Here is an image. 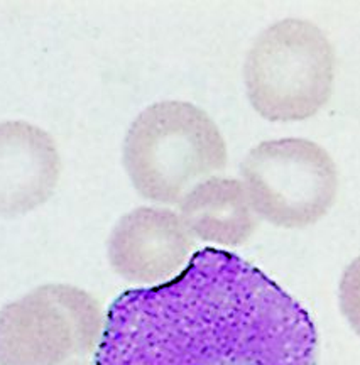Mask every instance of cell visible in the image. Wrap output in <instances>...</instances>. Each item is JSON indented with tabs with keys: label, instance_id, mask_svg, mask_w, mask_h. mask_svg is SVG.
Wrapping results in <instances>:
<instances>
[{
	"label": "cell",
	"instance_id": "obj_7",
	"mask_svg": "<svg viewBox=\"0 0 360 365\" xmlns=\"http://www.w3.org/2000/svg\"><path fill=\"white\" fill-rule=\"evenodd\" d=\"M178 213L193 239L222 247H240L256 234L259 217L242 181L212 176L198 182L178 203Z\"/></svg>",
	"mask_w": 360,
	"mask_h": 365
},
{
	"label": "cell",
	"instance_id": "obj_8",
	"mask_svg": "<svg viewBox=\"0 0 360 365\" xmlns=\"http://www.w3.org/2000/svg\"><path fill=\"white\" fill-rule=\"evenodd\" d=\"M339 304L350 328L360 336V255L355 257L341 274Z\"/></svg>",
	"mask_w": 360,
	"mask_h": 365
},
{
	"label": "cell",
	"instance_id": "obj_2",
	"mask_svg": "<svg viewBox=\"0 0 360 365\" xmlns=\"http://www.w3.org/2000/svg\"><path fill=\"white\" fill-rule=\"evenodd\" d=\"M334 44L312 21L288 17L254 39L244 61V85L254 112L291 124L317 115L334 95Z\"/></svg>",
	"mask_w": 360,
	"mask_h": 365
},
{
	"label": "cell",
	"instance_id": "obj_9",
	"mask_svg": "<svg viewBox=\"0 0 360 365\" xmlns=\"http://www.w3.org/2000/svg\"><path fill=\"white\" fill-rule=\"evenodd\" d=\"M66 365H92V364H90L86 359H76V360H71V362H68Z\"/></svg>",
	"mask_w": 360,
	"mask_h": 365
},
{
	"label": "cell",
	"instance_id": "obj_5",
	"mask_svg": "<svg viewBox=\"0 0 360 365\" xmlns=\"http://www.w3.org/2000/svg\"><path fill=\"white\" fill-rule=\"evenodd\" d=\"M195 252V239L180 213L138 207L118 218L107 242L112 271L134 284H161L180 276Z\"/></svg>",
	"mask_w": 360,
	"mask_h": 365
},
{
	"label": "cell",
	"instance_id": "obj_3",
	"mask_svg": "<svg viewBox=\"0 0 360 365\" xmlns=\"http://www.w3.org/2000/svg\"><path fill=\"white\" fill-rule=\"evenodd\" d=\"M242 185L259 220L288 230L312 227L330 212L339 195V170L314 140H262L240 164Z\"/></svg>",
	"mask_w": 360,
	"mask_h": 365
},
{
	"label": "cell",
	"instance_id": "obj_4",
	"mask_svg": "<svg viewBox=\"0 0 360 365\" xmlns=\"http://www.w3.org/2000/svg\"><path fill=\"white\" fill-rule=\"evenodd\" d=\"M105 325L92 293L49 282L0 312V365H66L95 352Z\"/></svg>",
	"mask_w": 360,
	"mask_h": 365
},
{
	"label": "cell",
	"instance_id": "obj_1",
	"mask_svg": "<svg viewBox=\"0 0 360 365\" xmlns=\"http://www.w3.org/2000/svg\"><path fill=\"white\" fill-rule=\"evenodd\" d=\"M229 149L217 122L198 105L161 100L132 120L122 164L144 200L178 205L188 191L225 170Z\"/></svg>",
	"mask_w": 360,
	"mask_h": 365
},
{
	"label": "cell",
	"instance_id": "obj_6",
	"mask_svg": "<svg viewBox=\"0 0 360 365\" xmlns=\"http://www.w3.org/2000/svg\"><path fill=\"white\" fill-rule=\"evenodd\" d=\"M61 173V154L48 130L26 120L0 122V217H19L48 203Z\"/></svg>",
	"mask_w": 360,
	"mask_h": 365
}]
</instances>
